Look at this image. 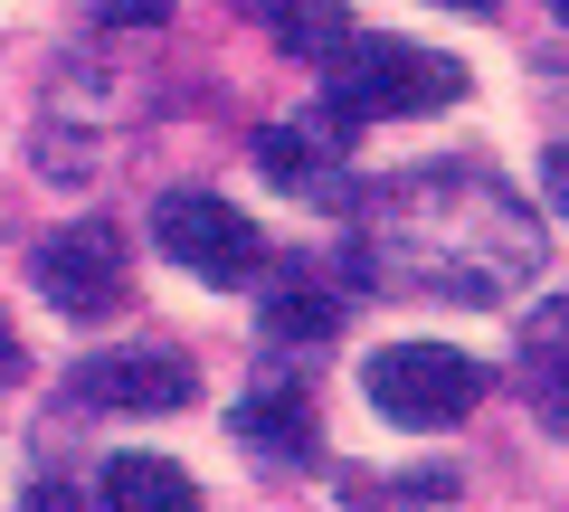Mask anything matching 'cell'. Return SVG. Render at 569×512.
<instances>
[{"instance_id":"obj_8","label":"cell","mask_w":569,"mask_h":512,"mask_svg":"<svg viewBox=\"0 0 569 512\" xmlns=\"http://www.w3.org/2000/svg\"><path fill=\"white\" fill-rule=\"evenodd\" d=\"M96 512H209V503L190 465H171V455H114L96 474Z\"/></svg>"},{"instance_id":"obj_3","label":"cell","mask_w":569,"mask_h":512,"mask_svg":"<svg viewBox=\"0 0 569 512\" xmlns=\"http://www.w3.org/2000/svg\"><path fill=\"white\" fill-rule=\"evenodd\" d=\"M361 390L389 428L437 436V428H466L485 409V361H466L456 342H380L361 361Z\"/></svg>"},{"instance_id":"obj_18","label":"cell","mask_w":569,"mask_h":512,"mask_svg":"<svg viewBox=\"0 0 569 512\" xmlns=\"http://www.w3.org/2000/svg\"><path fill=\"white\" fill-rule=\"evenodd\" d=\"M550 10H560V20H569V0H550Z\"/></svg>"},{"instance_id":"obj_11","label":"cell","mask_w":569,"mask_h":512,"mask_svg":"<svg viewBox=\"0 0 569 512\" xmlns=\"http://www.w3.org/2000/svg\"><path fill=\"white\" fill-rule=\"evenodd\" d=\"M247 10H257V20L276 29V48H284V58H313V67H323L332 48L351 39V10H342V0H247Z\"/></svg>"},{"instance_id":"obj_5","label":"cell","mask_w":569,"mask_h":512,"mask_svg":"<svg viewBox=\"0 0 569 512\" xmlns=\"http://www.w3.org/2000/svg\"><path fill=\"white\" fill-rule=\"evenodd\" d=\"M200 399V370L181 351H152V342H123V351H86L67 370V409L86 418H171Z\"/></svg>"},{"instance_id":"obj_1","label":"cell","mask_w":569,"mask_h":512,"mask_svg":"<svg viewBox=\"0 0 569 512\" xmlns=\"http://www.w3.org/2000/svg\"><path fill=\"white\" fill-rule=\"evenodd\" d=\"M541 267V228L493 171L427 162L380 181L370 200V285L389 294H437V304H493Z\"/></svg>"},{"instance_id":"obj_6","label":"cell","mask_w":569,"mask_h":512,"mask_svg":"<svg viewBox=\"0 0 569 512\" xmlns=\"http://www.w3.org/2000/svg\"><path fill=\"white\" fill-rule=\"evenodd\" d=\"M29 275H39V294L58 313H77V323H104V313L133 294V257H123V238L104 219H77V228H58V238H39Z\"/></svg>"},{"instance_id":"obj_16","label":"cell","mask_w":569,"mask_h":512,"mask_svg":"<svg viewBox=\"0 0 569 512\" xmlns=\"http://www.w3.org/2000/svg\"><path fill=\"white\" fill-rule=\"evenodd\" d=\"M541 181H550V200H560V219H569V143H560V152L541 162Z\"/></svg>"},{"instance_id":"obj_14","label":"cell","mask_w":569,"mask_h":512,"mask_svg":"<svg viewBox=\"0 0 569 512\" xmlns=\"http://www.w3.org/2000/svg\"><path fill=\"white\" fill-rule=\"evenodd\" d=\"M20 370H29V351H20V332H10V313H0V390H10Z\"/></svg>"},{"instance_id":"obj_17","label":"cell","mask_w":569,"mask_h":512,"mask_svg":"<svg viewBox=\"0 0 569 512\" xmlns=\"http://www.w3.org/2000/svg\"><path fill=\"white\" fill-rule=\"evenodd\" d=\"M466 10H493V0H466Z\"/></svg>"},{"instance_id":"obj_9","label":"cell","mask_w":569,"mask_h":512,"mask_svg":"<svg viewBox=\"0 0 569 512\" xmlns=\"http://www.w3.org/2000/svg\"><path fill=\"white\" fill-rule=\"evenodd\" d=\"M522 390H531V409H541V428L569 436V294L531 313V332H522Z\"/></svg>"},{"instance_id":"obj_7","label":"cell","mask_w":569,"mask_h":512,"mask_svg":"<svg viewBox=\"0 0 569 512\" xmlns=\"http://www.w3.org/2000/svg\"><path fill=\"white\" fill-rule=\"evenodd\" d=\"M228 428H238V446H257L266 465H313V446H323L305 380H257V390L228 409Z\"/></svg>"},{"instance_id":"obj_12","label":"cell","mask_w":569,"mask_h":512,"mask_svg":"<svg viewBox=\"0 0 569 512\" xmlns=\"http://www.w3.org/2000/svg\"><path fill=\"white\" fill-rule=\"evenodd\" d=\"M257 162L276 171V190H295V200H332V143L323 133L276 123V133H257Z\"/></svg>"},{"instance_id":"obj_2","label":"cell","mask_w":569,"mask_h":512,"mask_svg":"<svg viewBox=\"0 0 569 512\" xmlns=\"http://www.w3.org/2000/svg\"><path fill=\"white\" fill-rule=\"evenodd\" d=\"M466 67L447 48H418V39H361L351 29L342 48L323 58V104L332 123H380V114H447L466 104Z\"/></svg>"},{"instance_id":"obj_4","label":"cell","mask_w":569,"mask_h":512,"mask_svg":"<svg viewBox=\"0 0 569 512\" xmlns=\"http://www.w3.org/2000/svg\"><path fill=\"white\" fill-rule=\"evenodd\" d=\"M152 247L200 285H257L266 275V238L247 209H228L219 190H162L152 200Z\"/></svg>"},{"instance_id":"obj_10","label":"cell","mask_w":569,"mask_h":512,"mask_svg":"<svg viewBox=\"0 0 569 512\" xmlns=\"http://www.w3.org/2000/svg\"><path fill=\"white\" fill-rule=\"evenodd\" d=\"M332 323H342V294H332L323 275H284V285L266 294V342H284V351L332 342Z\"/></svg>"},{"instance_id":"obj_13","label":"cell","mask_w":569,"mask_h":512,"mask_svg":"<svg viewBox=\"0 0 569 512\" xmlns=\"http://www.w3.org/2000/svg\"><path fill=\"white\" fill-rule=\"evenodd\" d=\"M104 20H114V29H142V20L162 29V0H104Z\"/></svg>"},{"instance_id":"obj_15","label":"cell","mask_w":569,"mask_h":512,"mask_svg":"<svg viewBox=\"0 0 569 512\" xmlns=\"http://www.w3.org/2000/svg\"><path fill=\"white\" fill-rule=\"evenodd\" d=\"M20 512H77V493H67V484H29Z\"/></svg>"}]
</instances>
